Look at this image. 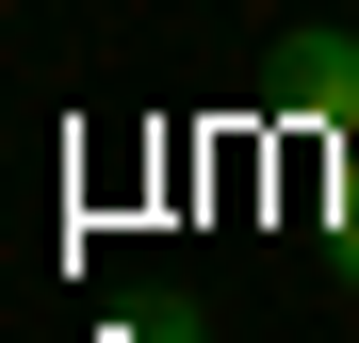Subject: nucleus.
Wrapping results in <instances>:
<instances>
[{
  "instance_id": "f257e3e1",
  "label": "nucleus",
  "mask_w": 359,
  "mask_h": 343,
  "mask_svg": "<svg viewBox=\"0 0 359 343\" xmlns=\"http://www.w3.org/2000/svg\"><path fill=\"white\" fill-rule=\"evenodd\" d=\"M262 98L294 114V131H327V147H343V131H359V33H327V17H311V33H278V49H262Z\"/></svg>"
},
{
  "instance_id": "f03ea898",
  "label": "nucleus",
  "mask_w": 359,
  "mask_h": 343,
  "mask_svg": "<svg viewBox=\"0 0 359 343\" xmlns=\"http://www.w3.org/2000/svg\"><path fill=\"white\" fill-rule=\"evenodd\" d=\"M327 262H343V295H359V131L327 147Z\"/></svg>"
},
{
  "instance_id": "7ed1b4c3",
  "label": "nucleus",
  "mask_w": 359,
  "mask_h": 343,
  "mask_svg": "<svg viewBox=\"0 0 359 343\" xmlns=\"http://www.w3.org/2000/svg\"><path fill=\"white\" fill-rule=\"evenodd\" d=\"M114 343H196V311H147V327H114Z\"/></svg>"
}]
</instances>
